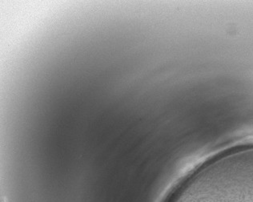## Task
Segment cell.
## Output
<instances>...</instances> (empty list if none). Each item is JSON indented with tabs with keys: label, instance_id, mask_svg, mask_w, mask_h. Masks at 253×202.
<instances>
[{
	"label": "cell",
	"instance_id": "obj_1",
	"mask_svg": "<svg viewBox=\"0 0 253 202\" xmlns=\"http://www.w3.org/2000/svg\"><path fill=\"white\" fill-rule=\"evenodd\" d=\"M169 202H253V168L187 181Z\"/></svg>",
	"mask_w": 253,
	"mask_h": 202
}]
</instances>
